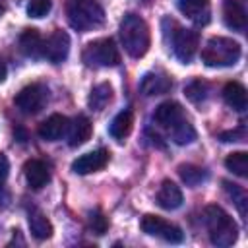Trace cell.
<instances>
[{"mask_svg":"<svg viewBox=\"0 0 248 248\" xmlns=\"http://www.w3.org/2000/svg\"><path fill=\"white\" fill-rule=\"evenodd\" d=\"M23 174H25L29 188H33V190H41L50 180V172H48L46 165L39 159H29L23 167Z\"/></svg>","mask_w":248,"mask_h":248,"instance_id":"15","label":"cell"},{"mask_svg":"<svg viewBox=\"0 0 248 248\" xmlns=\"http://www.w3.org/2000/svg\"><path fill=\"white\" fill-rule=\"evenodd\" d=\"M4 78H6V66H4V62L0 60V83L4 81Z\"/></svg>","mask_w":248,"mask_h":248,"instance_id":"33","label":"cell"},{"mask_svg":"<svg viewBox=\"0 0 248 248\" xmlns=\"http://www.w3.org/2000/svg\"><path fill=\"white\" fill-rule=\"evenodd\" d=\"M172 87V81L167 74L163 72H147L141 81H140V89L145 97H155V95H163Z\"/></svg>","mask_w":248,"mask_h":248,"instance_id":"13","label":"cell"},{"mask_svg":"<svg viewBox=\"0 0 248 248\" xmlns=\"http://www.w3.org/2000/svg\"><path fill=\"white\" fill-rule=\"evenodd\" d=\"M225 167L236 176H242V178L248 176V153L246 151L229 153L225 159Z\"/></svg>","mask_w":248,"mask_h":248,"instance_id":"25","label":"cell"},{"mask_svg":"<svg viewBox=\"0 0 248 248\" xmlns=\"http://www.w3.org/2000/svg\"><path fill=\"white\" fill-rule=\"evenodd\" d=\"M223 99H225V103H227L232 110H236V112H244L246 107H248L246 89H244V85L238 83V81H229V83L225 85V89H223Z\"/></svg>","mask_w":248,"mask_h":248,"instance_id":"20","label":"cell"},{"mask_svg":"<svg viewBox=\"0 0 248 248\" xmlns=\"http://www.w3.org/2000/svg\"><path fill=\"white\" fill-rule=\"evenodd\" d=\"M81 58L87 66L107 68V66H116L120 60V54L112 39H97L83 48Z\"/></svg>","mask_w":248,"mask_h":248,"instance_id":"5","label":"cell"},{"mask_svg":"<svg viewBox=\"0 0 248 248\" xmlns=\"http://www.w3.org/2000/svg\"><path fill=\"white\" fill-rule=\"evenodd\" d=\"M132 126H134V114H132V110H120V112L112 118L110 128H108V134H110L116 141H124V138L130 136Z\"/></svg>","mask_w":248,"mask_h":248,"instance_id":"21","label":"cell"},{"mask_svg":"<svg viewBox=\"0 0 248 248\" xmlns=\"http://www.w3.org/2000/svg\"><path fill=\"white\" fill-rule=\"evenodd\" d=\"M178 10L198 25H205L211 19L209 0H178Z\"/></svg>","mask_w":248,"mask_h":248,"instance_id":"12","label":"cell"},{"mask_svg":"<svg viewBox=\"0 0 248 248\" xmlns=\"http://www.w3.org/2000/svg\"><path fill=\"white\" fill-rule=\"evenodd\" d=\"M29 229H31V234L37 240H46V238L52 236V223L39 209L29 211Z\"/></svg>","mask_w":248,"mask_h":248,"instance_id":"22","label":"cell"},{"mask_svg":"<svg viewBox=\"0 0 248 248\" xmlns=\"http://www.w3.org/2000/svg\"><path fill=\"white\" fill-rule=\"evenodd\" d=\"M19 48L29 58H41L45 52V41L37 29H25L19 35Z\"/></svg>","mask_w":248,"mask_h":248,"instance_id":"18","label":"cell"},{"mask_svg":"<svg viewBox=\"0 0 248 248\" xmlns=\"http://www.w3.org/2000/svg\"><path fill=\"white\" fill-rule=\"evenodd\" d=\"M8 174H10V161H8V157L4 153H0V188L4 186Z\"/></svg>","mask_w":248,"mask_h":248,"instance_id":"32","label":"cell"},{"mask_svg":"<svg viewBox=\"0 0 248 248\" xmlns=\"http://www.w3.org/2000/svg\"><path fill=\"white\" fill-rule=\"evenodd\" d=\"M68 126H70V120L64 114H50L45 122H41L39 136L45 141H56L68 132Z\"/></svg>","mask_w":248,"mask_h":248,"instance_id":"14","label":"cell"},{"mask_svg":"<svg viewBox=\"0 0 248 248\" xmlns=\"http://www.w3.org/2000/svg\"><path fill=\"white\" fill-rule=\"evenodd\" d=\"M46 101H48V89L43 83H31L23 87L14 99L16 107L23 114H37L46 105Z\"/></svg>","mask_w":248,"mask_h":248,"instance_id":"7","label":"cell"},{"mask_svg":"<svg viewBox=\"0 0 248 248\" xmlns=\"http://www.w3.org/2000/svg\"><path fill=\"white\" fill-rule=\"evenodd\" d=\"M89 227H91L93 232H97V234H105V232H107L108 221H107V217L101 213V209H93V211L89 213Z\"/></svg>","mask_w":248,"mask_h":248,"instance_id":"30","label":"cell"},{"mask_svg":"<svg viewBox=\"0 0 248 248\" xmlns=\"http://www.w3.org/2000/svg\"><path fill=\"white\" fill-rule=\"evenodd\" d=\"M107 163H108V151L107 149H95V151H89L85 155H79L72 163V170L76 174H89V172H97V170L105 169Z\"/></svg>","mask_w":248,"mask_h":248,"instance_id":"10","label":"cell"},{"mask_svg":"<svg viewBox=\"0 0 248 248\" xmlns=\"http://www.w3.org/2000/svg\"><path fill=\"white\" fill-rule=\"evenodd\" d=\"M207 83L205 81H202V79H194V81H190L186 87H184V93H186V97L192 101V103H202L205 97H207Z\"/></svg>","mask_w":248,"mask_h":248,"instance_id":"27","label":"cell"},{"mask_svg":"<svg viewBox=\"0 0 248 248\" xmlns=\"http://www.w3.org/2000/svg\"><path fill=\"white\" fill-rule=\"evenodd\" d=\"M225 184V190L229 192V196L232 198V202L236 203V207H238V211H240V215L244 217L246 215V192L238 186V184H231V182H223Z\"/></svg>","mask_w":248,"mask_h":248,"instance_id":"28","label":"cell"},{"mask_svg":"<svg viewBox=\"0 0 248 248\" xmlns=\"http://www.w3.org/2000/svg\"><path fill=\"white\" fill-rule=\"evenodd\" d=\"M198 45H200V37L192 29L178 27L172 33V50H174V56L182 64H190L192 62V58H194V54L198 50Z\"/></svg>","mask_w":248,"mask_h":248,"instance_id":"8","label":"cell"},{"mask_svg":"<svg viewBox=\"0 0 248 248\" xmlns=\"http://www.w3.org/2000/svg\"><path fill=\"white\" fill-rule=\"evenodd\" d=\"M120 41L132 58H141L151 43L147 23L138 14H126L120 23Z\"/></svg>","mask_w":248,"mask_h":248,"instance_id":"2","label":"cell"},{"mask_svg":"<svg viewBox=\"0 0 248 248\" xmlns=\"http://www.w3.org/2000/svg\"><path fill=\"white\" fill-rule=\"evenodd\" d=\"M91 132H93V128H91L89 118L83 114H78L74 118V122L68 126V143L72 147H78L91 138Z\"/></svg>","mask_w":248,"mask_h":248,"instance_id":"19","label":"cell"},{"mask_svg":"<svg viewBox=\"0 0 248 248\" xmlns=\"http://www.w3.org/2000/svg\"><path fill=\"white\" fill-rule=\"evenodd\" d=\"M112 101V87L110 83H99L89 91L87 105L91 110H103Z\"/></svg>","mask_w":248,"mask_h":248,"instance_id":"23","label":"cell"},{"mask_svg":"<svg viewBox=\"0 0 248 248\" xmlns=\"http://www.w3.org/2000/svg\"><path fill=\"white\" fill-rule=\"evenodd\" d=\"M203 221L209 231V240L219 246L227 248L232 246L238 238V227L232 221V217L219 205H207L203 211Z\"/></svg>","mask_w":248,"mask_h":248,"instance_id":"1","label":"cell"},{"mask_svg":"<svg viewBox=\"0 0 248 248\" xmlns=\"http://www.w3.org/2000/svg\"><path fill=\"white\" fill-rule=\"evenodd\" d=\"M170 138L174 143L178 145H186V143H192L196 140V130L194 126L184 118L182 122H178L174 128H170Z\"/></svg>","mask_w":248,"mask_h":248,"instance_id":"26","label":"cell"},{"mask_svg":"<svg viewBox=\"0 0 248 248\" xmlns=\"http://www.w3.org/2000/svg\"><path fill=\"white\" fill-rule=\"evenodd\" d=\"M157 203L169 211L178 209L182 205V190L174 182L163 180V184L159 186V192H157Z\"/></svg>","mask_w":248,"mask_h":248,"instance_id":"16","label":"cell"},{"mask_svg":"<svg viewBox=\"0 0 248 248\" xmlns=\"http://www.w3.org/2000/svg\"><path fill=\"white\" fill-rule=\"evenodd\" d=\"M141 231L149 236H157V238H163L165 242H170V244H178L184 240V232L178 225L159 217V215H145L141 219Z\"/></svg>","mask_w":248,"mask_h":248,"instance_id":"6","label":"cell"},{"mask_svg":"<svg viewBox=\"0 0 248 248\" xmlns=\"http://www.w3.org/2000/svg\"><path fill=\"white\" fill-rule=\"evenodd\" d=\"M153 120H155L161 128L170 130V128H174L178 122L184 120V110H182V107H180L176 101H165V103H161V105L155 108Z\"/></svg>","mask_w":248,"mask_h":248,"instance_id":"11","label":"cell"},{"mask_svg":"<svg viewBox=\"0 0 248 248\" xmlns=\"http://www.w3.org/2000/svg\"><path fill=\"white\" fill-rule=\"evenodd\" d=\"M52 8V2L50 0H29L27 4V16L29 17H45Z\"/></svg>","mask_w":248,"mask_h":248,"instance_id":"29","label":"cell"},{"mask_svg":"<svg viewBox=\"0 0 248 248\" xmlns=\"http://www.w3.org/2000/svg\"><path fill=\"white\" fill-rule=\"evenodd\" d=\"M178 174L186 186H200L202 182L207 180V170L198 165H180Z\"/></svg>","mask_w":248,"mask_h":248,"instance_id":"24","label":"cell"},{"mask_svg":"<svg viewBox=\"0 0 248 248\" xmlns=\"http://www.w3.org/2000/svg\"><path fill=\"white\" fill-rule=\"evenodd\" d=\"M2 14H4V6L0 4V16H2Z\"/></svg>","mask_w":248,"mask_h":248,"instance_id":"34","label":"cell"},{"mask_svg":"<svg viewBox=\"0 0 248 248\" xmlns=\"http://www.w3.org/2000/svg\"><path fill=\"white\" fill-rule=\"evenodd\" d=\"M223 17L227 27L234 31H244L246 27V12L238 0H225L223 2Z\"/></svg>","mask_w":248,"mask_h":248,"instance_id":"17","label":"cell"},{"mask_svg":"<svg viewBox=\"0 0 248 248\" xmlns=\"http://www.w3.org/2000/svg\"><path fill=\"white\" fill-rule=\"evenodd\" d=\"M244 128H236V130H227V132H221L219 134V140L229 143V141H242L244 140Z\"/></svg>","mask_w":248,"mask_h":248,"instance_id":"31","label":"cell"},{"mask_svg":"<svg viewBox=\"0 0 248 248\" xmlns=\"http://www.w3.org/2000/svg\"><path fill=\"white\" fill-rule=\"evenodd\" d=\"M240 54L242 48L236 41L229 37H211L202 50V60L211 68H227L234 66L240 60Z\"/></svg>","mask_w":248,"mask_h":248,"instance_id":"3","label":"cell"},{"mask_svg":"<svg viewBox=\"0 0 248 248\" xmlns=\"http://www.w3.org/2000/svg\"><path fill=\"white\" fill-rule=\"evenodd\" d=\"M68 52H70V37L66 31L62 29H56L46 41H45V52L43 56L46 60H50L52 64H60L68 58Z\"/></svg>","mask_w":248,"mask_h":248,"instance_id":"9","label":"cell"},{"mask_svg":"<svg viewBox=\"0 0 248 248\" xmlns=\"http://www.w3.org/2000/svg\"><path fill=\"white\" fill-rule=\"evenodd\" d=\"M66 14L76 31H91L105 21V10L97 0H70Z\"/></svg>","mask_w":248,"mask_h":248,"instance_id":"4","label":"cell"}]
</instances>
